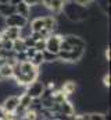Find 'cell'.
<instances>
[{"label":"cell","instance_id":"obj_12","mask_svg":"<svg viewBox=\"0 0 111 120\" xmlns=\"http://www.w3.org/2000/svg\"><path fill=\"white\" fill-rule=\"evenodd\" d=\"M14 13H15V6H13V4H10V3H7V4H0V17H1V18H6V17L11 15V14H14Z\"/></svg>","mask_w":111,"mask_h":120},{"label":"cell","instance_id":"obj_26","mask_svg":"<svg viewBox=\"0 0 111 120\" xmlns=\"http://www.w3.org/2000/svg\"><path fill=\"white\" fill-rule=\"evenodd\" d=\"M52 120H58V119H52Z\"/></svg>","mask_w":111,"mask_h":120},{"label":"cell","instance_id":"obj_5","mask_svg":"<svg viewBox=\"0 0 111 120\" xmlns=\"http://www.w3.org/2000/svg\"><path fill=\"white\" fill-rule=\"evenodd\" d=\"M18 103H20V95L13 94V95H7L0 105H1V108L6 113H15V110L18 108Z\"/></svg>","mask_w":111,"mask_h":120},{"label":"cell","instance_id":"obj_6","mask_svg":"<svg viewBox=\"0 0 111 120\" xmlns=\"http://www.w3.org/2000/svg\"><path fill=\"white\" fill-rule=\"evenodd\" d=\"M3 22H4V27H17V28H22V27H25L28 22H29V20L25 18V17H22V15H20V14H17V13H14V14H11V15H8V17L3 18Z\"/></svg>","mask_w":111,"mask_h":120},{"label":"cell","instance_id":"obj_10","mask_svg":"<svg viewBox=\"0 0 111 120\" xmlns=\"http://www.w3.org/2000/svg\"><path fill=\"white\" fill-rule=\"evenodd\" d=\"M15 13L29 20V15H31V7H29L28 4H25L24 1H21V3H18V4L15 6Z\"/></svg>","mask_w":111,"mask_h":120},{"label":"cell","instance_id":"obj_11","mask_svg":"<svg viewBox=\"0 0 111 120\" xmlns=\"http://www.w3.org/2000/svg\"><path fill=\"white\" fill-rule=\"evenodd\" d=\"M0 75L3 77V80H8L13 78V66H10L8 63H3L0 66Z\"/></svg>","mask_w":111,"mask_h":120},{"label":"cell","instance_id":"obj_20","mask_svg":"<svg viewBox=\"0 0 111 120\" xmlns=\"http://www.w3.org/2000/svg\"><path fill=\"white\" fill-rule=\"evenodd\" d=\"M103 84L104 87H110V73H106L103 75Z\"/></svg>","mask_w":111,"mask_h":120},{"label":"cell","instance_id":"obj_21","mask_svg":"<svg viewBox=\"0 0 111 120\" xmlns=\"http://www.w3.org/2000/svg\"><path fill=\"white\" fill-rule=\"evenodd\" d=\"M4 115H6V112L3 110V108H1V105H0V120H3V117H4Z\"/></svg>","mask_w":111,"mask_h":120},{"label":"cell","instance_id":"obj_14","mask_svg":"<svg viewBox=\"0 0 111 120\" xmlns=\"http://www.w3.org/2000/svg\"><path fill=\"white\" fill-rule=\"evenodd\" d=\"M25 49H27V46H25V43H24V39L18 38V39L13 41V52H14V53L25 52Z\"/></svg>","mask_w":111,"mask_h":120},{"label":"cell","instance_id":"obj_25","mask_svg":"<svg viewBox=\"0 0 111 120\" xmlns=\"http://www.w3.org/2000/svg\"><path fill=\"white\" fill-rule=\"evenodd\" d=\"M3 81H4V80H3V77L0 75V82H3Z\"/></svg>","mask_w":111,"mask_h":120},{"label":"cell","instance_id":"obj_18","mask_svg":"<svg viewBox=\"0 0 111 120\" xmlns=\"http://www.w3.org/2000/svg\"><path fill=\"white\" fill-rule=\"evenodd\" d=\"M25 4H28L29 7H35V6H39L42 4V0H22Z\"/></svg>","mask_w":111,"mask_h":120},{"label":"cell","instance_id":"obj_3","mask_svg":"<svg viewBox=\"0 0 111 120\" xmlns=\"http://www.w3.org/2000/svg\"><path fill=\"white\" fill-rule=\"evenodd\" d=\"M45 90H46L45 82L40 81V80H36V81L31 82L29 85H27L25 90H24V92L27 94L31 99H39V98H42V95L45 94Z\"/></svg>","mask_w":111,"mask_h":120},{"label":"cell","instance_id":"obj_22","mask_svg":"<svg viewBox=\"0 0 111 120\" xmlns=\"http://www.w3.org/2000/svg\"><path fill=\"white\" fill-rule=\"evenodd\" d=\"M106 60H108V61H110V48H107V49H106Z\"/></svg>","mask_w":111,"mask_h":120},{"label":"cell","instance_id":"obj_1","mask_svg":"<svg viewBox=\"0 0 111 120\" xmlns=\"http://www.w3.org/2000/svg\"><path fill=\"white\" fill-rule=\"evenodd\" d=\"M61 14H64L68 21H72V22H82V21H85V20L87 18L89 10H87V7L81 6V4H78V3L69 0V1H65V3H64V7H62Z\"/></svg>","mask_w":111,"mask_h":120},{"label":"cell","instance_id":"obj_19","mask_svg":"<svg viewBox=\"0 0 111 120\" xmlns=\"http://www.w3.org/2000/svg\"><path fill=\"white\" fill-rule=\"evenodd\" d=\"M72 1H75V3H78V4H81V6L87 7V6H90L92 3H94L96 0H72Z\"/></svg>","mask_w":111,"mask_h":120},{"label":"cell","instance_id":"obj_15","mask_svg":"<svg viewBox=\"0 0 111 120\" xmlns=\"http://www.w3.org/2000/svg\"><path fill=\"white\" fill-rule=\"evenodd\" d=\"M99 8L107 15L108 14V11H110V0H99Z\"/></svg>","mask_w":111,"mask_h":120},{"label":"cell","instance_id":"obj_17","mask_svg":"<svg viewBox=\"0 0 111 120\" xmlns=\"http://www.w3.org/2000/svg\"><path fill=\"white\" fill-rule=\"evenodd\" d=\"M89 120H104V115L103 113H97V112L89 113Z\"/></svg>","mask_w":111,"mask_h":120},{"label":"cell","instance_id":"obj_27","mask_svg":"<svg viewBox=\"0 0 111 120\" xmlns=\"http://www.w3.org/2000/svg\"><path fill=\"white\" fill-rule=\"evenodd\" d=\"M65 1H69V0H65Z\"/></svg>","mask_w":111,"mask_h":120},{"label":"cell","instance_id":"obj_23","mask_svg":"<svg viewBox=\"0 0 111 120\" xmlns=\"http://www.w3.org/2000/svg\"><path fill=\"white\" fill-rule=\"evenodd\" d=\"M22 0H10V4H13V6H17L18 3H21Z\"/></svg>","mask_w":111,"mask_h":120},{"label":"cell","instance_id":"obj_9","mask_svg":"<svg viewBox=\"0 0 111 120\" xmlns=\"http://www.w3.org/2000/svg\"><path fill=\"white\" fill-rule=\"evenodd\" d=\"M60 90L61 92L67 96V98H69L72 94H75V90H76V82L75 81H64L62 84H61V87H60Z\"/></svg>","mask_w":111,"mask_h":120},{"label":"cell","instance_id":"obj_2","mask_svg":"<svg viewBox=\"0 0 111 120\" xmlns=\"http://www.w3.org/2000/svg\"><path fill=\"white\" fill-rule=\"evenodd\" d=\"M85 52H86V48H72L68 52L60 50L57 57H58V61L61 63H76L82 60V57L85 56Z\"/></svg>","mask_w":111,"mask_h":120},{"label":"cell","instance_id":"obj_4","mask_svg":"<svg viewBox=\"0 0 111 120\" xmlns=\"http://www.w3.org/2000/svg\"><path fill=\"white\" fill-rule=\"evenodd\" d=\"M61 39H62V35H61V34H58V32L50 34V35L46 38V49H45V50H47V52H50V53H54V55H58Z\"/></svg>","mask_w":111,"mask_h":120},{"label":"cell","instance_id":"obj_24","mask_svg":"<svg viewBox=\"0 0 111 120\" xmlns=\"http://www.w3.org/2000/svg\"><path fill=\"white\" fill-rule=\"evenodd\" d=\"M10 3V0H0V4H7Z\"/></svg>","mask_w":111,"mask_h":120},{"label":"cell","instance_id":"obj_8","mask_svg":"<svg viewBox=\"0 0 111 120\" xmlns=\"http://www.w3.org/2000/svg\"><path fill=\"white\" fill-rule=\"evenodd\" d=\"M62 39L67 41L72 48H86V42L83 41V38H81L79 35L67 34V35H62Z\"/></svg>","mask_w":111,"mask_h":120},{"label":"cell","instance_id":"obj_16","mask_svg":"<svg viewBox=\"0 0 111 120\" xmlns=\"http://www.w3.org/2000/svg\"><path fill=\"white\" fill-rule=\"evenodd\" d=\"M33 49H35L36 52H43V50L46 49V39H39V41H36L35 45H33Z\"/></svg>","mask_w":111,"mask_h":120},{"label":"cell","instance_id":"obj_7","mask_svg":"<svg viewBox=\"0 0 111 120\" xmlns=\"http://www.w3.org/2000/svg\"><path fill=\"white\" fill-rule=\"evenodd\" d=\"M64 3L65 0H42V6L52 14H61Z\"/></svg>","mask_w":111,"mask_h":120},{"label":"cell","instance_id":"obj_13","mask_svg":"<svg viewBox=\"0 0 111 120\" xmlns=\"http://www.w3.org/2000/svg\"><path fill=\"white\" fill-rule=\"evenodd\" d=\"M29 61H31V63H32V64H33V66H35L36 68H40V67H42V66L45 64L43 53H42V52H36V53L33 55V57L29 60Z\"/></svg>","mask_w":111,"mask_h":120}]
</instances>
